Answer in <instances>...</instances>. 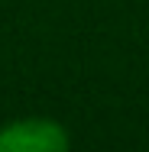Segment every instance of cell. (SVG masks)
I'll return each mask as SVG.
<instances>
[{"mask_svg":"<svg viewBox=\"0 0 149 152\" xmlns=\"http://www.w3.org/2000/svg\"><path fill=\"white\" fill-rule=\"evenodd\" d=\"M68 133L59 120L49 117H20L3 123L0 152H65Z\"/></svg>","mask_w":149,"mask_h":152,"instance_id":"6da1fadb","label":"cell"}]
</instances>
